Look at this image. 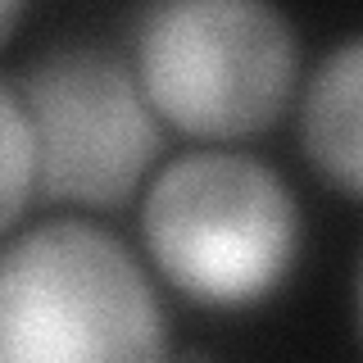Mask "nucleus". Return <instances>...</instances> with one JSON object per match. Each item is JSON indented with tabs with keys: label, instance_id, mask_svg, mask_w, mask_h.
<instances>
[{
	"label": "nucleus",
	"instance_id": "obj_1",
	"mask_svg": "<svg viewBox=\"0 0 363 363\" xmlns=\"http://www.w3.org/2000/svg\"><path fill=\"white\" fill-rule=\"evenodd\" d=\"M0 363H168V318L141 259L82 218L0 250Z\"/></svg>",
	"mask_w": 363,
	"mask_h": 363
},
{
	"label": "nucleus",
	"instance_id": "obj_2",
	"mask_svg": "<svg viewBox=\"0 0 363 363\" xmlns=\"http://www.w3.org/2000/svg\"><path fill=\"white\" fill-rule=\"evenodd\" d=\"M141 236L164 281L204 309H245L286 281L300 204L281 173L241 150H191L159 168Z\"/></svg>",
	"mask_w": 363,
	"mask_h": 363
},
{
	"label": "nucleus",
	"instance_id": "obj_3",
	"mask_svg": "<svg viewBox=\"0 0 363 363\" xmlns=\"http://www.w3.org/2000/svg\"><path fill=\"white\" fill-rule=\"evenodd\" d=\"M132 77L159 123L200 141H241L286 113L300 41L264 0H173L136 18Z\"/></svg>",
	"mask_w": 363,
	"mask_h": 363
},
{
	"label": "nucleus",
	"instance_id": "obj_4",
	"mask_svg": "<svg viewBox=\"0 0 363 363\" xmlns=\"http://www.w3.org/2000/svg\"><path fill=\"white\" fill-rule=\"evenodd\" d=\"M18 100L37 150V191L86 209L132 200L164 155V123L150 113L132 64L64 45L23 68Z\"/></svg>",
	"mask_w": 363,
	"mask_h": 363
},
{
	"label": "nucleus",
	"instance_id": "obj_5",
	"mask_svg": "<svg viewBox=\"0 0 363 363\" xmlns=\"http://www.w3.org/2000/svg\"><path fill=\"white\" fill-rule=\"evenodd\" d=\"M359 86H363V41L345 37L313 68L300 105V145L345 200L363 191V132H359Z\"/></svg>",
	"mask_w": 363,
	"mask_h": 363
},
{
	"label": "nucleus",
	"instance_id": "obj_6",
	"mask_svg": "<svg viewBox=\"0 0 363 363\" xmlns=\"http://www.w3.org/2000/svg\"><path fill=\"white\" fill-rule=\"evenodd\" d=\"M37 191V150H32V128L14 86L0 82V236L18 223Z\"/></svg>",
	"mask_w": 363,
	"mask_h": 363
},
{
	"label": "nucleus",
	"instance_id": "obj_7",
	"mask_svg": "<svg viewBox=\"0 0 363 363\" xmlns=\"http://www.w3.org/2000/svg\"><path fill=\"white\" fill-rule=\"evenodd\" d=\"M23 14H28V9H23V5H14V0H0V45H5V41H9V37H14V32H18Z\"/></svg>",
	"mask_w": 363,
	"mask_h": 363
}]
</instances>
